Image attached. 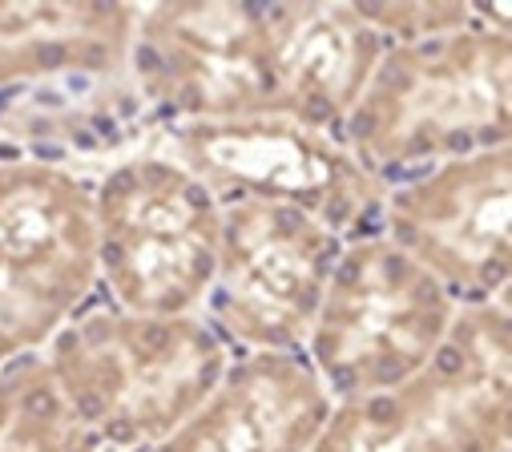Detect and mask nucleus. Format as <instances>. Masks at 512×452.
I'll list each match as a JSON object with an SVG mask.
<instances>
[{"mask_svg":"<svg viewBox=\"0 0 512 452\" xmlns=\"http://www.w3.org/2000/svg\"><path fill=\"white\" fill-rule=\"evenodd\" d=\"M508 424V331L480 311L452 327L412 380L347 396L327 412L311 452H492Z\"/></svg>","mask_w":512,"mask_h":452,"instance_id":"7ed1b4c3","label":"nucleus"},{"mask_svg":"<svg viewBox=\"0 0 512 452\" xmlns=\"http://www.w3.org/2000/svg\"><path fill=\"white\" fill-rule=\"evenodd\" d=\"M452 331L448 287L396 243H359L323 291L311 352L335 392L367 396L412 380Z\"/></svg>","mask_w":512,"mask_h":452,"instance_id":"20e7f679","label":"nucleus"},{"mask_svg":"<svg viewBox=\"0 0 512 452\" xmlns=\"http://www.w3.org/2000/svg\"><path fill=\"white\" fill-rule=\"evenodd\" d=\"M89 436L49 364L0 376V452H89Z\"/></svg>","mask_w":512,"mask_h":452,"instance_id":"ddd939ff","label":"nucleus"},{"mask_svg":"<svg viewBox=\"0 0 512 452\" xmlns=\"http://www.w3.org/2000/svg\"><path fill=\"white\" fill-rule=\"evenodd\" d=\"M142 73L178 109L206 118L275 113L267 13L250 5H186L146 17Z\"/></svg>","mask_w":512,"mask_h":452,"instance_id":"1a4fd4ad","label":"nucleus"},{"mask_svg":"<svg viewBox=\"0 0 512 452\" xmlns=\"http://www.w3.org/2000/svg\"><path fill=\"white\" fill-rule=\"evenodd\" d=\"M267 45L275 113L311 126L351 113L379 65V37L367 9H271Z\"/></svg>","mask_w":512,"mask_h":452,"instance_id":"f8f14e48","label":"nucleus"},{"mask_svg":"<svg viewBox=\"0 0 512 452\" xmlns=\"http://www.w3.org/2000/svg\"><path fill=\"white\" fill-rule=\"evenodd\" d=\"M339 239L319 218L263 198H234L218 226L214 311L250 348H291L311 335Z\"/></svg>","mask_w":512,"mask_h":452,"instance_id":"0eeeda50","label":"nucleus"},{"mask_svg":"<svg viewBox=\"0 0 512 452\" xmlns=\"http://www.w3.org/2000/svg\"><path fill=\"white\" fill-rule=\"evenodd\" d=\"M49 368L89 432L158 440L206 404L226 360L214 331L186 315H101L65 335Z\"/></svg>","mask_w":512,"mask_h":452,"instance_id":"f03ea898","label":"nucleus"},{"mask_svg":"<svg viewBox=\"0 0 512 452\" xmlns=\"http://www.w3.org/2000/svg\"><path fill=\"white\" fill-rule=\"evenodd\" d=\"M331 404L311 368L254 356L178 424L162 452H311Z\"/></svg>","mask_w":512,"mask_h":452,"instance_id":"9b49d317","label":"nucleus"},{"mask_svg":"<svg viewBox=\"0 0 512 452\" xmlns=\"http://www.w3.org/2000/svg\"><path fill=\"white\" fill-rule=\"evenodd\" d=\"M504 126L508 41L448 25L375 65L351 109V146L363 166H412L504 146Z\"/></svg>","mask_w":512,"mask_h":452,"instance_id":"f257e3e1","label":"nucleus"},{"mask_svg":"<svg viewBox=\"0 0 512 452\" xmlns=\"http://www.w3.org/2000/svg\"><path fill=\"white\" fill-rule=\"evenodd\" d=\"M109 13L97 9H33V5H0V81H17L49 65L73 61L77 49L93 45Z\"/></svg>","mask_w":512,"mask_h":452,"instance_id":"4468645a","label":"nucleus"},{"mask_svg":"<svg viewBox=\"0 0 512 452\" xmlns=\"http://www.w3.org/2000/svg\"><path fill=\"white\" fill-rule=\"evenodd\" d=\"M97 275L85 186L41 162L0 166V360L53 335Z\"/></svg>","mask_w":512,"mask_h":452,"instance_id":"423d86ee","label":"nucleus"},{"mask_svg":"<svg viewBox=\"0 0 512 452\" xmlns=\"http://www.w3.org/2000/svg\"><path fill=\"white\" fill-rule=\"evenodd\" d=\"M396 247L444 287L492 295L508 279V146L440 162L392 198Z\"/></svg>","mask_w":512,"mask_h":452,"instance_id":"9d476101","label":"nucleus"},{"mask_svg":"<svg viewBox=\"0 0 512 452\" xmlns=\"http://www.w3.org/2000/svg\"><path fill=\"white\" fill-rule=\"evenodd\" d=\"M97 267L130 315H186L214 283L222 206L170 162L121 166L93 198Z\"/></svg>","mask_w":512,"mask_h":452,"instance_id":"39448f33","label":"nucleus"},{"mask_svg":"<svg viewBox=\"0 0 512 452\" xmlns=\"http://www.w3.org/2000/svg\"><path fill=\"white\" fill-rule=\"evenodd\" d=\"M186 170L214 194L263 198L295 206L343 231L371 198L367 166L291 113H242V118H206L178 130Z\"/></svg>","mask_w":512,"mask_h":452,"instance_id":"6e6552de","label":"nucleus"}]
</instances>
